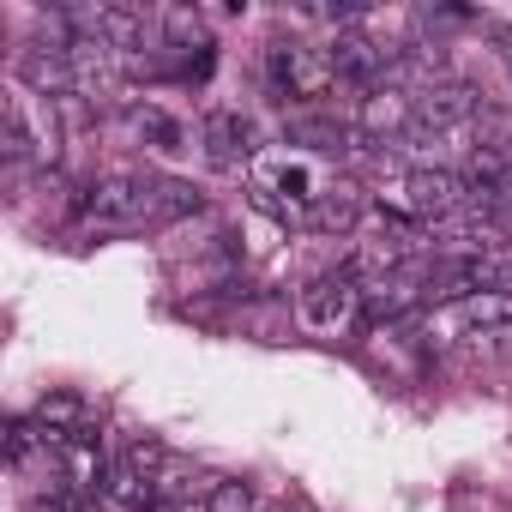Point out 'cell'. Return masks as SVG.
<instances>
[{"label":"cell","mask_w":512,"mask_h":512,"mask_svg":"<svg viewBox=\"0 0 512 512\" xmlns=\"http://www.w3.org/2000/svg\"><path fill=\"white\" fill-rule=\"evenodd\" d=\"M79 217L85 223H139V217H151V181L145 175H97L79 193Z\"/></svg>","instance_id":"6da1fadb"},{"label":"cell","mask_w":512,"mask_h":512,"mask_svg":"<svg viewBox=\"0 0 512 512\" xmlns=\"http://www.w3.org/2000/svg\"><path fill=\"white\" fill-rule=\"evenodd\" d=\"M356 308H362V290H356L350 272L314 278V284L302 290V326H314V332H344V326L356 320Z\"/></svg>","instance_id":"7a4b0ae2"},{"label":"cell","mask_w":512,"mask_h":512,"mask_svg":"<svg viewBox=\"0 0 512 512\" xmlns=\"http://www.w3.org/2000/svg\"><path fill=\"white\" fill-rule=\"evenodd\" d=\"M332 61L314 55V49H296V43H272V85L290 91V97H320L332 85Z\"/></svg>","instance_id":"3957f363"},{"label":"cell","mask_w":512,"mask_h":512,"mask_svg":"<svg viewBox=\"0 0 512 512\" xmlns=\"http://www.w3.org/2000/svg\"><path fill=\"white\" fill-rule=\"evenodd\" d=\"M404 199H410V211H422V217H452V211L470 199V187H464V175H452V169H410V175H404Z\"/></svg>","instance_id":"277c9868"},{"label":"cell","mask_w":512,"mask_h":512,"mask_svg":"<svg viewBox=\"0 0 512 512\" xmlns=\"http://www.w3.org/2000/svg\"><path fill=\"white\" fill-rule=\"evenodd\" d=\"M326 61H332L338 79H356V85H374V79L386 73V49H374L362 31H338V37L326 43Z\"/></svg>","instance_id":"5b68a950"},{"label":"cell","mask_w":512,"mask_h":512,"mask_svg":"<svg viewBox=\"0 0 512 512\" xmlns=\"http://www.w3.org/2000/svg\"><path fill=\"white\" fill-rule=\"evenodd\" d=\"M19 79H25L31 91H43V97H67V91L79 85V67H73L67 49H25V55H19Z\"/></svg>","instance_id":"8992f818"},{"label":"cell","mask_w":512,"mask_h":512,"mask_svg":"<svg viewBox=\"0 0 512 512\" xmlns=\"http://www.w3.org/2000/svg\"><path fill=\"white\" fill-rule=\"evenodd\" d=\"M476 115V91L464 79H440L416 97V121L422 127H452V121H470Z\"/></svg>","instance_id":"52a82bcc"},{"label":"cell","mask_w":512,"mask_h":512,"mask_svg":"<svg viewBox=\"0 0 512 512\" xmlns=\"http://www.w3.org/2000/svg\"><path fill=\"white\" fill-rule=\"evenodd\" d=\"M247 139H253V127H247L235 109H211V115H205V157H211L217 169H235V163L247 157Z\"/></svg>","instance_id":"ba28073f"},{"label":"cell","mask_w":512,"mask_h":512,"mask_svg":"<svg viewBox=\"0 0 512 512\" xmlns=\"http://www.w3.org/2000/svg\"><path fill=\"white\" fill-rule=\"evenodd\" d=\"M458 284L464 296H512V253H470V260H458Z\"/></svg>","instance_id":"9c48e42d"},{"label":"cell","mask_w":512,"mask_h":512,"mask_svg":"<svg viewBox=\"0 0 512 512\" xmlns=\"http://www.w3.org/2000/svg\"><path fill=\"white\" fill-rule=\"evenodd\" d=\"M0 151H7L13 163L31 157V151L49 157V145H43V139L31 133V121H25V103H19V97H0Z\"/></svg>","instance_id":"30bf717a"},{"label":"cell","mask_w":512,"mask_h":512,"mask_svg":"<svg viewBox=\"0 0 512 512\" xmlns=\"http://www.w3.org/2000/svg\"><path fill=\"white\" fill-rule=\"evenodd\" d=\"M410 121H416V97L374 91V97L362 103V127H368V133H398V127H410Z\"/></svg>","instance_id":"8fae6325"},{"label":"cell","mask_w":512,"mask_h":512,"mask_svg":"<svg viewBox=\"0 0 512 512\" xmlns=\"http://www.w3.org/2000/svg\"><path fill=\"white\" fill-rule=\"evenodd\" d=\"M109 500L127 506V512H151V506H157V476H139V470L115 464V470H109Z\"/></svg>","instance_id":"7c38bea8"},{"label":"cell","mask_w":512,"mask_h":512,"mask_svg":"<svg viewBox=\"0 0 512 512\" xmlns=\"http://www.w3.org/2000/svg\"><path fill=\"white\" fill-rule=\"evenodd\" d=\"M356 217H362V199H356L350 187H326V193L314 199V211H308L314 229H350Z\"/></svg>","instance_id":"4fadbf2b"},{"label":"cell","mask_w":512,"mask_h":512,"mask_svg":"<svg viewBox=\"0 0 512 512\" xmlns=\"http://www.w3.org/2000/svg\"><path fill=\"white\" fill-rule=\"evenodd\" d=\"M458 320L464 326H512V296H488V290H476V296H458Z\"/></svg>","instance_id":"5bb4252c"},{"label":"cell","mask_w":512,"mask_h":512,"mask_svg":"<svg viewBox=\"0 0 512 512\" xmlns=\"http://www.w3.org/2000/svg\"><path fill=\"white\" fill-rule=\"evenodd\" d=\"M410 302H416V290H410V284H404V278H392V284H386V278H380V284H374V290H362V308H368V314H374V320H398V314H404V308H410Z\"/></svg>","instance_id":"9a60e30c"},{"label":"cell","mask_w":512,"mask_h":512,"mask_svg":"<svg viewBox=\"0 0 512 512\" xmlns=\"http://www.w3.org/2000/svg\"><path fill=\"white\" fill-rule=\"evenodd\" d=\"M199 211V193L187 181H151V217H187Z\"/></svg>","instance_id":"2e32d148"},{"label":"cell","mask_w":512,"mask_h":512,"mask_svg":"<svg viewBox=\"0 0 512 512\" xmlns=\"http://www.w3.org/2000/svg\"><path fill=\"white\" fill-rule=\"evenodd\" d=\"M205 512H260V494H253L247 482H217L205 494Z\"/></svg>","instance_id":"e0dca14e"},{"label":"cell","mask_w":512,"mask_h":512,"mask_svg":"<svg viewBox=\"0 0 512 512\" xmlns=\"http://www.w3.org/2000/svg\"><path fill=\"white\" fill-rule=\"evenodd\" d=\"M296 139H308L314 151H350V127L332 121H296Z\"/></svg>","instance_id":"ac0fdd59"},{"label":"cell","mask_w":512,"mask_h":512,"mask_svg":"<svg viewBox=\"0 0 512 512\" xmlns=\"http://www.w3.org/2000/svg\"><path fill=\"white\" fill-rule=\"evenodd\" d=\"M121 464H127V470H139V476H157V464H163V446H157V440H133Z\"/></svg>","instance_id":"d6986e66"},{"label":"cell","mask_w":512,"mask_h":512,"mask_svg":"<svg viewBox=\"0 0 512 512\" xmlns=\"http://www.w3.org/2000/svg\"><path fill=\"white\" fill-rule=\"evenodd\" d=\"M31 440H37L31 422H13V428H7V452H13V458H31Z\"/></svg>","instance_id":"ffe728a7"},{"label":"cell","mask_w":512,"mask_h":512,"mask_svg":"<svg viewBox=\"0 0 512 512\" xmlns=\"http://www.w3.org/2000/svg\"><path fill=\"white\" fill-rule=\"evenodd\" d=\"M260 512H278V506H260Z\"/></svg>","instance_id":"44dd1931"},{"label":"cell","mask_w":512,"mask_h":512,"mask_svg":"<svg viewBox=\"0 0 512 512\" xmlns=\"http://www.w3.org/2000/svg\"><path fill=\"white\" fill-rule=\"evenodd\" d=\"M49 512H55V506H49Z\"/></svg>","instance_id":"7402d4cb"}]
</instances>
